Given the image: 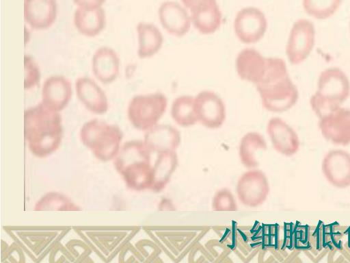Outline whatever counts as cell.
Here are the masks:
<instances>
[{
    "label": "cell",
    "instance_id": "1",
    "mask_svg": "<svg viewBox=\"0 0 350 263\" xmlns=\"http://www.w3.org/2000/svg\"><path fill=\"white\" fill-rule=\"evenodd\" d=\"M63 135L62 116L41 102L24 112V137L30 152L46 158L59 147Z\"/></svg>",
    "mask_w": 350,
    "mask_h": 263
},
{
    "label": "cell",
    "instance_id": "20",
    "mask_svg": "<svg viewBox=\"0 0 350 263\" xmlns=\"http://www.w3.org/2000/svg\"><path fill=\"white\" fill-rule=\"evenodd\" d=\"M120 68V58L113 49L105 46L96 50L92 59V71L100 82L108 84L114 82L119 75Z\"/></svg>",
    "mask_w": 350,
    "mask_h": 263
},
{
    "label": "cell",
    "instance_id": "16",
    "mask_svg": "<svg viewBox=\"0 0 350 263\" xmlns=\"http://www.w3.org/2000/svg\"><path fill=\"white\" fill-rule=\"evenodd\" d=\"M75 86L79 101L88 111L96 114H103L107 112V97L93 79L87 76L79 77L76 79Z\"/></svg>",
    "mask_w": 350,
    "mask_h": 263
},
{
    "label": "cell",
    "instance_id": "14",
    "mask_svg": "<svg viewBox=\"0 0 350 263\" xmlns=\"http://www.w3.org/2000/svg\"><path fill=\"white\" fill-rule=\"evenodd\" d=\"M72 94V84L67 77L51 75L42 84L41 103L49 109L59 112L68 105Z\"/></svg>",
    "mask_w": 350,
    "mask_h": 263
},
{
    "label": "cell",
    "instance_id": "13",
    "mask_svg": "<svg viewBox=\"0 0 350 263\" xmlns=\"http://www.w3.org/2000/svg\"><path fill=\"white\" fill-rule=\"evenodd\" d=\"M267 132L273 149L279 153L291 157L300 148V140L296 131L280 117L271 118L267 125Z\"/></svg>",
    "mask_w": 350,
    "mask_h": 263
},
{
    "label": "cell",
    "instance_id": "26",
    "mask_svg": "<svg viewBox=\"0 0 350 263\" xmlns=\"http://www.w3.org/2000/svg\"><path fill=\"white\" fill-rule=\"evenodd\" d=\"M190 17L191 23L200 33L211 34L219 28L222 14L216 1L190 12Z\"/></svg>",
    "mask_w": 350,
    "mask_h": 263
},
{
    "label": "cell",
    "instance_id": "37",
    "mask_svg": "<svg viewBox=\"0 0 350 263\" xmlns=\"http://www.w3.org/2000/svg\"><path fill=\"white\" fill-rule=\"evenodd\" d=\"M349 32H350V20H349Z\"/></svg>",
    "mask_w": 350,
    "mask_h": 263
},
{
    "label": "cell",
    "instance_id": "36",
    "mask_svg": "<svg viewBox=\"0 0 350 263\" xmlns=\"http://www.w3.org/2000/svg\"><path fill=\"white\" fill-rule=\"evenodd\" d=\"M344 234L347 236V244L348 247L350 248V226L348 227L346 231L344 232Z\"/></svg>",
    "mask_w": 350,
    "mask_h": 263
},
{
    "label": "cell",
    "instance_id": "7",
    "mask_svg": "<svg viewBox=\"0 0 350 263\" xmlns=\"http://www.w3.org/2000/svg\"><path fill=\"white\" fill-rule=\"evenodd\" d=\"M316 42V28L309 19L299 18L294 22L290 30L285 53L293 65L304 62L312 52Z\"/></svg>",
    "mask_w": 350,
    "mask_h": 263
},
{
    "label": "cell",
    "instance_id": "2",
    "mask_svg": "<svg viewBox=\"0 0 350 263\" xmlns=\"http://www.w3.org/2000/svg\"><path fill=\"white\" fill-rule=\"evenodd\" d=\"M256 86L262 107L269 112H286L299 99V90L290 77L286 62L280 58H267L265 74Z\"/></svg>",
    "mask_w": 350,
    "mask_h": 263
},
{
    "label": "cell",
    "instance_id": "22",
    "mask_svg": "<svg viewBox=\"0 0 350 263\" xmlns=\"http://www.w3.org/2000/svg\"><path fill=\"white\" fill-rule=\"evenodd\" d=\"M138 40L137 55L140 59L150 58L161 49L163 36L152 23L139 22L136 26Z\"/></svg>",
    "mask_w": 350,
    "mask_h": 263
},
{
    "label": "cell",
    "instance_id": "15",
    "mask_svg": "<svg viewBox=\"0 0 350 263\" xmlns=\"http://www.w3.org/2000/svg\"><path fill=\"white\" fill-rule=\"evenodd\" d=\"M158 16L161 26L170 35L183 37L190 30V15L185 7L176 1L163 2L159 8Z\"/></svg>",
    "mask_w": 350,
    "mask_h": 263
},
{
    "label": "cell",
    "instance_id": "4",
    "mask_svg": "<svg viewBox=\"0 0 350 263\" xmlns=\"http://www.w3.org/2000/svg\"><path fill=\"white\" fill-rule=\"evenodd\" d=\"M350 96V80L339 67H328L318 77L317 89L310 98L312 110L319 118L342 106Z\"/></svg>",
    "mask_w": 350,
    "mask_h": 263
},
{
    "label": "cell",
    "instance_id": "19",
    "mask_svg": "<svg viewBox=\"0 0 350 263\" xmlns=\"http://www.w3.org/2000/svg\"><path fill=\"white\" fill-rule=\"evenodd\" d=\"M267 58L254 48H245L237 55L235 66L239 77L245 81L257 84L266 71Z\"/></svg>",
    "mask_w": 350,
    "mask_h": 263
},
{
    "label": "cell",
    "instance_id": "30",
    "mask_svg": "<svg viewBox=\"0 0 350 263\" xmlns=\"http://www.w3.org/2000/svg\"><path fill=\"white\" fill-rule=\"evenodd\" d=\"M212 210L216 212H234L238 210L235 198L226 188L218 190L212 200Z\"/></svg>",
    "mask_w": 350,
    "mask_h": 263
},
{
    "label": "cell",
    "instance_id": "10",
    "mask_svg": "<svg viewBox=\"0 0 350 263\" xmlns=\"http://www.w3.org/2000/svg\"><path fill=\"white\" fill-rule=\"evenodd\" d=\"M323 137L333 145H350V108L342 106L319 118Z\"/></svg>",
    "mask_w": 350,
    "mask_h": 263
},
{
    "label": "cell",
    "instance_id": "21",
    "mask_svg": "<svg viewBox=\"0 0 350 263\" xmlns=\"http://www.w3.org/2000/svg\"><path fill=\"white\" fill-rule=\"evenodd\" d=\"M73 22L79 34L86 37H95L105 27V12L102 7L96 8L77 7L74 14Z\"/></svg>",
    "mask_w": 350,
    "mask_h": 263
},
{
    "label": "cell",
    "instance_id": "11",
    "mask_svg": "<svg viewBox=\"0 0 350 263\" xmlns=\"http://www.w3.org/2000/svg\"><path fill=\"white\" fill-rule=\"evenodd\" d=\"M195 110L198 122L208 129L221 127L226 116L222 99L215 92L203 90L194 97Z\"/></svg>",
    "mask_w": 350,
    "mask_h": 263
},
{
    "label": "cell",
    "instance_id": "33",
    "mask_svg": "<svg viewBox=\"0 0 350 263\" xmlns=\"http://www.w3.org/2000/svg\"><path fill=\"white\" fill-rule=\"evenodd\" d=\"M310 226L308 225H300L297 249L307 251L310 249Z\"/></svg>",
    "mask_w": 350,
    "mask_h": 263
},
{
    "label": "cell",
    "instance_id": "23",
    "mask_svg": "<svg viewBox=\"0 0 350 263\" xmlns=\"http://www.w3.org/2000/svg\"><path fill=\"white\" fill-rule=\"evenodd\" d=\"M178 164L176 151L157 153L152 166V184L150 190L154 192L162 191L169 184Z\"/></svg>",
    "mask_w": 350,
    "mask_h": 263
},
{
    "label": "cell",
    "instance_id": "28",
    "mask_svg": "<svg viewBox=\"0 0 350 263\" xmlns=\"http://www.w3.org/2000/svg\"><path fill=\"white\" fill-rule=\"evenodd\" d=\"M342 0H302L304 11L317 20H326L333 16L340 8Z\"/></svg>",
    "mask_w": 350,
    "mask_h": 263
},
{
    "label": "cell",
    "instance_id": "5",
    "mask_svg": "<svg viewBox=\"0 0 350 263\" xmlns=\"http://www.w3.org/2000/svg\"><path fill=\"white\" fill-rule=\"evenodd\" d=\"M79 138L97 160L108 162L113 160L118 153L123 133L117 125L93 118L81 126Z\"/></svg>",
    "mask_w": 350,
    "mask_h": 263
},
{
    "label": "cell",
    "instance_id": "9",
    "mask_svg": "<svg viewBox=\"0 0 350 263\" xmlns=\"http://www.w3.org/2000/svg\"><path fill=\"white\" fill-rule=\"evenodd\" d=\"M234 29L241 42L254 44L264 36L267 29V20L261 10L255 7L243 8L235 16Z\"/></svg>",
    "mask_w": 350,
    "mask_h": 263
},
{
    "label": "cell",
    "instance_id": "12",
    "mask_svg": "<svg viewBox=\"0 0 350 263\" xmlns=\"http://www.w3.org/2000/svg\"><path fill=\"white\" fill-rule=\"evenodd\" d=\"M321 169L326 180L337 188L350 186V153L333 149L324 156Z\"/></svg>",
    "mask_w": 350,
    "mask_h": 263
},
{
    "label": "cell",
    "instance_id": "32",
    "mask_svg": "<svg viewBox=\"0 0 350 263\" xmlns=\"http://www.w3.org/2000/svg\"><path fill=\"white\" fill-rule=\"evenodd\" d=\"M300 224L288 223L285 225L286 246L290 249H297Z\"/></svg>",
    "mask_w": 350,
    "mask_h": 263
},
{
    "label": "cell",
    "instance_id": "17",
    "mask_svg": "<svg viewBox=\"0 0 350 263\" xmlns=\"http://www.w3.org/2000/svg\"><path fill=\"white\" fill-rule=\"evenodd\" d=\"M57 14L56 0H24V18L33 29L50 28L56 20Z\"/></svg>",
    "mask_w": 350,
    "mask_h": 263
},
{
    "label": "cell",
    "instance_id": "27",
    "mask_svg": "<svg viewBox=\"0 0 350 263\" xmlns=\"http://www.w3.org/2000/svg\"><path fill=\"white\" fill-rule=\"evenodd\" d=\"M170 114L174 122L180 127H188L198 123L194 97L190 95L176 97L172 103Z\"/></svg>",
    "mask_w": 350,
    "mask_h": 263
},
{
    "label": "cell",
    "instance_id": "24",
    "mask_svg": "<svg viewBox=\"0 0 350 263\" xmlns=\"http://www.w3.org/2000/svg\"><path fill=\"white\" fill-rule=\"evenodd\" d=\"M342 236L338 223L324 224L320 221L317 225L310 227V249L315 251L333 249L339 245Z\"/></svg>",
    "mask_w": 350,
    "mask_h": 263
},
{
    "label": "cell",
    "instance_id": "34",
    "mask_svg": "<svg viewBox=\"0 0 350 263\" xmlns=\"http://www.w3.org/2000/svg\"><path fill=\"white\" fill-rule=\"evenodd\" d=\"M184 7L191 12L200 7L216 2L217 0H181Z\"/></svg>",
    "mask_w": 350,
    "mask_h": 263
},
{
    "label": "cell",
    "instance_id": "25",
    "mask_svg": "<svg viewBox=\"0 0 350 263\" xmlns=\"http://www.w3.org/2000/svg\"><path fill=\"white\" fill-rule=\"evenodd\" d=\"M267 142L262 134L256 132L245 134L239 146V157L242 165L248 168H256L259 165L258 155L267 150Z\"/></svg>",
    "mask_w": 350,
    "mask_h": 263
},
{
    "label": "cell",
    "instance_id": "29",
    "mask_svg": "<svg viewBox=\"0 0 350 263\" xmlns=\"http://www.w3.org/2000/svg\"><path fill=\"white\" fill-rule=\"evenodd\" d=\"M34 210L77 211L80 209L66 195L57 192H50L36 202Z\"/></svg>",
    "mask_w": 350,
    "mask_h": 263
},
{
    "label": "cell",
    "instance_id": "8",
    "mask_svg": "<svg viewBox=\"0 0 350 263\" xmlns=\"http://www.w3.org/2000/svg\"><path fill=\"white\" fill-rule=\"evenodd\" d=\"M270 187L264 172L252 168L243 173L239 178L237 186V196L243 205L256 208L267 200Z\"/></svg>",
    "mask_w": 350,
    "mask_h": 263
},
{
    "label": "cell",
    "instance_id": "31",
    "mask_svg": "<svg viewBox=\"0 0 350 263\" xmlns=\"http://www.w3.org/2000/svg\"><path fill=\"white\" fill-rule=\"evenodd\" d=\"M24 69L25 90H30L37 86L41 78L40 70L34 59L29 55L24 56Z\"/></svg>",
    "mask_w": 350,
    "mask_h": 263
},
{
    "label": "cell",
    "instance_id": "3",
    "mask_svg": "<svg viewBox=\"0 0 350 263\" xmlns=\"http://www.w3.org/2000/svg\"><path fill=\"white\" fill-rule=\"evenodd\" d=\"M151 153L141 140H129L120 147L113 161L116 171L129 188L135 191L150 190L152 184Z\"/></svg>",
    "mask_w": 350,
    "mask_h": 263
},
{
    "label": "cell",
    "instance_id": "18",
    "mask_svg": "<svg viewBox=\"0 0 350 263\" xmlns=\"http://www.w3.org/2000/svg\"><path fill=\"white\" fill-rule=\"evenodd\" d=\"M144 142L151 153L176 151L181 142V136L175 127L157 124L146 131Z\"/></svg>",
    "mask_w": 350,
    "mask_h": 263
},
{
    "label": "cell",
    "instance_id": "35",
    "mask_svg": "<svg viewBox=\"0 0 350 263\" xmlns=\"http://www.w3.org/2000/svg\"><path fill=\"white\" fill-rule=\"evenodd\" d=\"M78 6L84 8H96L102 7L106 0H72Z\"/></svg>",
    "mask_w": 350,
    "mask_h": 263
},
{
    "label": "cell",
    "instance_id": "6",
    "mask_svg": "<svg viewBox=\"0 0 350 263\" xmlns=\"http://www.w3.org/2000/svg\"><path fill=\"white\" fill-rule=\"evenodd\" d=\"M167 106V99L161 92L135 95L128 105L129 121L135 129L146 132L158 124Z\"/></svg>",
    "mask_w": 350,
    "mask_h": 263
}]
</instances>
